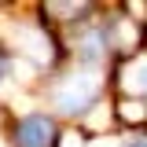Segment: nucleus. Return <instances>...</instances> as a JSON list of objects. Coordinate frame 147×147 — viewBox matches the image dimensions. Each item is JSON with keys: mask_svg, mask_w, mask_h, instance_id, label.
<instances>
[{"mask_svg": "<svg viewBox=\"0 0 147 147\" xmlns=\"http://www.w3.org/2000/svg\"><path fill=\"white\" fill-rule=\"evenodd\" d=\"M0 77H4V59H0Z\"/></svg>", "mask_w": 147, "mask_h": 147, "instance_id": "7ed1b4c3", "label": "nucleus"}, {"mask_svg": "<svg viewBox=\"0 0 147 147\" xmlns=\"http://www.w3.org/2000/svg\"><path fill=\"white\" fill-rule=\"evenodd\" d=\"M55 140V121L44 114H26L11 129V144L15 147H52Z\"/></svg>", "mask_w": 147, "mask_h": 147, "instance_id": "f257e3e1", "label": "nucleus"}, {"mask_svg": "<svg viewBox=\"0 0 147 147\" xmlns=\"http://www.w3.org/2000/svg\"><path fill=\"white\" fill-rule=\"evenodd\" d=\"M96 96H99V77H92V74H74L70 81L55 92V103L66 110V114H77V103H74V99H81V110H85V107L96 103Z\"/></svg>", "mask_w": 147, "mask_h": 147, "instance_id": "f03ea898", "label": "nucleus"}]
</instances>
